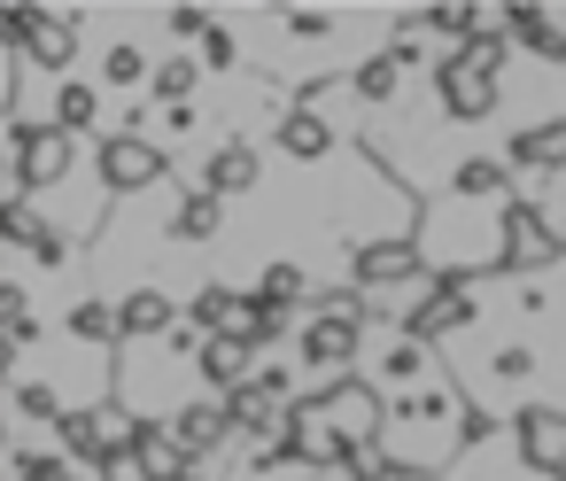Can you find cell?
<instances>
[{
    "label": "cell",
    "mask_w": 566,
    "mask_h": 481,
    "mask_svg": "<svg viewBox=\"0 0 566 481\" xmlns=\"http://www.w3.org/2000/svg\"><path fill=\"white\" fill-rule=\"evenodd\" d=\"M164 32H179V40H210L218 24H210V9H171V17H164Z\"/></svg>",
    "instance_id": "cell-23"
},
{
    "label": "cell",
    "mask_w": 566,
    "mask_h": 481,
    "mask_svg": "<svg viewBox=\"0 0 566 481\" xmlns=\"http://www.w3.org/2000/svg\"><path fill=\"white\" fill-rule=\"evenodd\" d=\"M504 32H512V48H527V55H543V63H566V17L504 9Z\"/></svg>",
    "instance_id": "cell-10"
},
{
    "label": "cell",
    "mask_w": 566,
    "mask_h": 481,
    "mask_svg": "<svg viewBox=\"0 0 566 481\" xmlns=\"http://www.w3.org/2000/svg\"><path fill=\"white\" fill-rule=\"evenodd\" d=\"M504 241H512V264H551L566 249V226L543 202H504Z\"/></svg>",
    "instance_id": "cell-6"
},
{
    "label": "cell",
    "mask_w": 566,
    "mask_h": 481,
    "mask_svg": "<svg viewBox=\"0 0 566 481\" xmlns=\"http://www.w3.org/2000/svg\"><path fill=\"white\" fill-rule=\"evenodd\" d=\"M349 272H357V287H419L427 280V257H419L411 233H388V241H365L349 257Z\"/></svg>",
    "instance_id": "cell-3"
},
{
    "label": "cell",
    "mask_w": 566,
    "mask_h": 481,
    "mask_svg": "<svg viewBox=\"0 0 566 481\" xmlns=\"http://www.w3.org/2000/svg\"><path fill=\"white\" fill-rule=\"evenodd\" d=\"M179 318H171V295L164 287H133L125 295V342H164Z\"/></svg>",
    "instance_id": "cell-13"
},
{
    "label": "cell",
    "mask_w": 566,
    "mask_h": 481,
    "mask_svg": "<svg viewBox=\"0 0 566 481\" xmlns=\"http://www.w3.org/2000/svg\"><path fill=\"white\" fill-rule=\"evenodd\" d=\"M71 334H78V342H125V303L86 295V303L71 311Z\"/></svg>",
    "instance_id": "cell-16"
},
{
    "label": "cell",
    "mask_w": 566,
    "mask_h": 481,
    "mask_svg": "<svg viewBox=\"0 0 566 481\" xmlns=\"http://www.w3.org/2000/svg\"><path fill=\"white\" fill-rule=\"evenodd\" d=\"M32 257H40V264H63V257H71V241H63L55 226H40V233H32Z\"/></svg>",
    "instance_id": "cell-24"
},
{
    "label": "cell",
    "mask_w": 566,
    "mask_h": 481,
    "mask_svg": "<svg viewBox=\"0 0 566 481\" xmlns=\"http://www.w3.org/2000/svg\"><path fill=\"white\" fill-rule=\"evenodd\" d=\"M233 63H241V40H233V32L218 24V32L202 40V71H233Z\"/></svg>",
    "instance_id": "cell-22"
},
{
    "label": "cell",
    "mask_w": 566,
    "mask_h": 481,
    "mask_svg": "<svg viewBox=\"0 0 566 481\" xmlns=\"http://www.w3.org/2000/svg\"><path fill=\"white\" fill-rule=\"evenodd\" d=\"M280 148H287L295 164H318V156L334 148V125H326L311 102H303V109H280Z\"/></svg>",
    "instance_id": "cell-12"
},
{
    "label": "cell",
    "mask_w": 566,
    "mask_h": 481,
    "mask_svg": "<svg viewBox=\"0 0 566 481\" xmlns=\"http://www.w3.org/2000/svg\"><path fill=\"white\" fill-rule=\"evenodd\" d=\"M195 79H202V63H187V55H171V63H156V109H195Z\"/></svg>",
    "instance_id": "cell-17"
},
{
    "label": "cell",
    "mask_w": 566,
    "mask_h": 481,
    "mask_svg": "<svg viewBox=\"0 0 566 481\" xmlns=\"http://www.w3.org/2000/svg\"><path fill=\"white\" fill-rule=\"evenodd\" d=\"M94 117H102V94H94L86 79H63V86H55V125H63V133H86Z\"/></svg>",
    "instance_id": "cell-18"
},
{
    "label": "cell",
    "mask_w": 566,
    "mask_h": 481,
    "mask_svg": "<svg viewBox=\"0 0 566 481\" xmlns=\"http://www.w3.org/2000/svg\"><path fill=\"white\" fill-rule=\"evenodd\" d=\"M434 94H442V117L450 125H481L489 109H496V79H481L473 63H434Z\"/></svg>",
    "instance_id": "cell-4"
},
{
    "label": "cell",
    "mask_w": 566,
    "mask_h": 481,
    "mask_svg": "<svg viewBox=\"0 0 566 481\" xmlns=\"http://www.w3.org/2000/svg\"><path fill=\"white\" fill-rule=\"evenodd\" d=\"M357 349H365V311H357L349 295H342L334 311H318L311 326H295V365H303V373H349Z\"/></svg>",
    "instance_id": "cell-1"
},
{
    "label": "cell",
    "mask_w": 566,
    "mask_h": 481,
    "mask_svg": "<svg viewBox=\"0 0 566 481\" xmlns=\"http://www.w3.org/2000/svg\"><path fill=\"white\" fill-rule=\"evenodd\" d=\"M171 435H179L195 458H202V450H218V442L233 435V411H226V396H218V404H187V411L171 419Z\"/></svg>",
    "instance_id": "cell-14"
},
{
    "label": "cell",
    "mask_w": 566,
    "mask_h": 481,
    "mask_svg": "<svg viewBox=\"0 0 566 481\" xmlns=\"http://www.w3.org/2000/svg\"><path fill=\"white\" fill-rule=\"evenodd\" d=\"M256 303H272V311L311 303V272H303V264H272V272H264V287H256Z\"/></svg>",
    "instance_id": "cell-20"
},
{
    "label": "cell",
    "mask_w": 566,
    "mask_h": 481,
    "mask_svg": "<svg viewBox=\"0 0 566 481\" xmlns=\"http://www.w3.org/2000/svg\"><path fill=\"white\" fill-rule=\"evenodd\" d=\"M450 195H458V202H504V195H512V164H504V156H458Z\"/></svg>",
    "instance_id": "cell-9"
},
{
    "label": "cell",
    "mask_w": 566,
    "mask_h": 481,
    "mask_svg": "<svg viewBox=\"0 0 566 481\" xmlns=\"http://www.w3.org/2000/svg\"><path fill=\"white\" fill-rule=\"evenodd\" d=\"M520 458H527V473H566V411L520 404Z\"/></svg>",
    "instance_id": "cell-7"
},
{
    "label": "cell",
    "mask_w": 566,
    "mask_h": 481,
    "mask_svg": "<svg viewBox=\"0 0 566 481\" xmlns=\"http://www.w3.org/2000/svg\"><path fill=\"white\" fill-rule=\"evenodd\" d=\"M365 380H373V388H403V396H411V388L442 380V365L427 357V342H419V334H403V326H396L388 342H373V357H365Z\"/></svg>",
    "instance_id": "cell-2"
},
{
    "label": "cell",
    "mask_w": 566,
    "mask_h": 481,
    "mask_svg": "<svg viewBox=\"0 0 566 481\" xmlns=\"http://www.w3.org/2000/svg\"><path fill=\"white\" fill-rule=\"evenodd\" d=\"M102 79H109V86H140V79L156 86V71H148V55H140L133 40H117V48L102 55Z\"/></svg>",
    "instance_id": "cell-21"
},
{
    "label": "cell",
    "mask_w": 566,
    "mask_h": 481,
    "mask_svg": "<svg viewBox=\"0 0 566 481\" xmlns=\"http://www.w3.org/2000/svg\"><path fill=\"white\" fill-rule=\"evenodd\" d=\"M94 171H102V195H140V187L164 179V148H148V140H102Z\"/></svg>",
    "instance_id": "cell-5"
},
{
    "label": "cell",
    "mask_w": 566,
    "mask_h": 481,
    "mask_svg": "<svg viewBox=\"0 0 566 481\" xmlns=\"http://www.w3.org/2000/svg\"><path fill=\"white\" fill-rule=\"evenodd\" d=\"M396 86H403V63H396V55H365V63L349 71V94H357L365 109H388Z\"/></svg>",
    "instance_id": "cell-15"
},
{
    "label": "cell",
    "mask_w": 566,
    "mask_h": 481,
    "mask_svg": "<svg viewBox=\"0 0 566 481\" xmlns=\"http://www.w3.org/2000/svg\"><path fill=\"white\" fill-rule=\"evenodd\" d=\"M504 164L512 171H566V125H527L504 140Z\"/></svg>",
    "instance_id": "cell-11"
},
{
    "label": "cell",
    "mask_w": 566,
    "mask_h": 481,
    "mask_svg": "<svg viewBox=\"0 0 566 481\" xmlns=\"http://www.w3.org/2000/svg\"><path fill=\"white\" fill-rule=\"evenodd\" d=\"M164 226H171V241H218V195H187Z\"/></svg>",
    "instance_id": "cell-19"
},
{
    "label": "cell",
    "mask_w": 566,
    "mask_h": 481,
    "mask_svg": "<svg viewBox=\"0 0 566 481\" xmlns=\"http://www.w3.org/2000/svg\"><path fill=\"white\" fill-rule=\"evenodd\" d=\"M256 187V140H218V156L202 164V195H249Z\"/></svg>",
    "instance_id": "cell-8"
}]
</instances>
